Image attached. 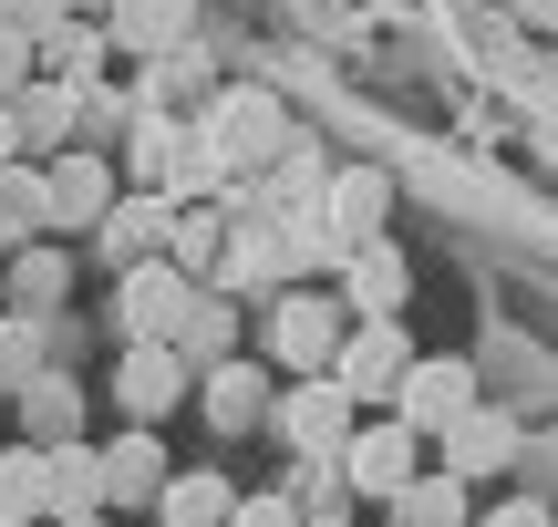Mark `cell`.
<instances>
[{
  "label": "cell",
  "mask_w": 558,
  "mask_h": 527,
  "mask_svg": "<svg viewBox=\"0 0 558 527\" xmlns=\"http://www.w3.org/2000/svg\"><path fill=\"white\" fill-rule=\"evenodd\" d=\"M197 135L218 145L228 176H269L279 145H290V103L259 94V83H228V94H207V124H197Z\"/></svg>",
  "instance_id": "obj_1"
},
{
  "label": "cell",
  "mask_w": 558,
  "mask_h": 527,
  "mask_svg": "<svg viewBox=\"0 0 558 527\" xmlns=\"http://www.w3.org/2000/svg\"><path fill=\"white\" fill-rule=\"evenodd\" d=\"M341 331H352L341 290H279V301H269V352H279L290 372H331Z\"/></svg>",
  "instance_id": "obj_2"
},
{
  "label": "cell",
  "mask_w": 558,
  "mask_h": 527,
  "mask_svg": "<svg viewBox=\"0 0 558 527\" xmlns=\"http://www.w3.org/2000/svg\"><path fill=\"white\" fill-rule=\"evenodd\" d=\"M269 425L290 434L300 455H341V445H352V425H362V404H352V393L331 383V372H300V383L279 393V404H269Z\"/></svg>",
  "instance_id": "obj_3"
},
{
  "label": "cell",
  "mask_w": 558,
  "mask_h": 527,
  "mask_svg": "<svg viewBox=\"0 0 558 527\" xmlns=\"http://www.w3.org/2000/svg\"><path fill=\"white\" fill-rule=\"evenodd\" d=\"M414 476H424V434L403 414L393 425H352V445H341V487L352 497H403Z\"/></svg>",
  "instance_id": "obj_4"
},
{
  "label": "cell",
  "mask_w": 558,
  "mask_h": 527,
  "mask_svg": "<svg viewBox=\"0 0 558 527\" xmlns=\"http://www.w3.org/2000/svg\"><path fill=\"white\" fill-rule=\"evenodd\" d=\"M186 393H197V372H186L177 342H124V363H114V404L135 414V425H166Z\"/></svg>",
  "instance_id": "obj_5"
},
{
  "label": "cell",
  "mask_w": 558,
  "mask_h": 527,
  "mask_svg": "<svg viewBox=\"0 0 558 527\" xmlns=\"http://www.w3.org/2000/svg\"><path fill=\"white\" fill-rule=\"evenodd\" d=\"M465 404H476V363H456V352H424V363H403V383H393V414L414 434H445Z\"/></svg>",
  "instance_id": "obj_6"
},
{
  "label": "cell",
  "mask_w": 558,
  "mask_h": 527,
  "mask_svg": "<svg viewBox=\"0 0 558 527\" xmlns=\"http://www.w3.org/2000/svg\"><path fill=\"white\" fill-rule=\"evenodd\" d=\"M403 321H352L341 331V352H331V383L352 393V404H393V383H403Z\"/></svg>",
  "instance_id": "obj_7"
},
{
  "label": "cell",
  "mask_w": 558,
  "mask_h": 527,
  "mask_svg": "<svg viewBox=\"0 0 558 527\" xmlns=\"http://www.w3.org/2000/svg\"><path fill=\"white\" fill-rule=\"evenodd\" d=\"M435 445H445V476H465V487H476V476H507V466H518V445H527V434H518V414L465 404L456 425L435 434Z\"/></svg>",
  "instance_id": "obj_8"
},
{
  "label": "cell",
  "mask_w": 558,
  "mask_h": 527,
  "mask_svg": "<svg viewBox=\"0 0 558 527\" xmlns=\"http://www.w3.org/2000/svg\"><path fill=\"white\" fill-rule=\"evenodd\" d=\"M186 290H197V280H186V269L177 259H135V269H124V342H177V321H186Z\"/></svg>",
  "instance_id": "obj_9"
},
{
  "label": "cell",
  "mask_w": 558,
  "mask_h": 527,
  "mask_svg": "<svg viewBox=\"0 0 558 527\" xmlns=\"http://www.w3.org/2000/svg\"><path fill=\"white\" fill-rule=\"evenodd\" d=\"M403 290H414V269H403L393 238H362L352 259H341V310H352V321H403Z\"/></svg>",
  "instance_id": "obj_10"
},
{
  "label": "cell",
  "mask_w": 558,
  "mask_h": 527,
  "mask_svg": "<svg viewBox=\"0 0 558 527\" xmlns=\"http://www.w3.org/2000/svg\"><path fill=\"white\" fill-rule=\"evenodd\" d=\"M41 186H52V228H104V207H114V166L94 145H62L41 166Z\"/></svg>",
  "instance_id": "obj_11"
},
{
  "label": "cell",
  "mask_w": 558,
  "mask_h": 527,
  "mask_svg": "<svg viewBox=\"0 0 558 527\" xmlns=\"http://www.w3.org/2000/svg\"><path fill=\"white\" fill-rule=\"evenodd\" d=\"M186 32H197V0H104V41H114V52H135V62L177 52Z\"/></svg>",
  "instance_id": "obj_12"
},
{
  "label": "cell",
  "mask_w": 558,
  "mask_h": 527,
  "mask_svg": "<svg viewBox=\"0 0 558 527\" xmlns=\"http://www.w3.org/2000/svg\"><path fill=\"white\" fill-rule=\"evenodd\" d=\"M94 238H104V259H114V269L166 259V238H177V197H156V186H145V197H114Z\"/></svg>",
  "instance_id": "obj_13"
},
{
  "label": "cell",
  "mask_w": 558,
  "mask_h": 527,
  "mask_svg": "<svg viewBox=\"0 0 558 527\" xmlns=\"http://www.w3.org/2000/svg\"><path fill=\"white\" fill-rule=\"evenodd\" d=\"M11 124H21V145H32V156H62V145H73V124H83V83L32 73V83L11 94Z\"/></svg>",
  "instance_id": "obj_14"
},
{
  "label": "cell",
  "mask_w": 558,
  "mask_h": 527,
  "mask_svg": "<svg viewBox=\"0 0 558 527\" xmlns=\"http://www.w3.org/2000/svg\"><path fill=\"white\" fill-rule=\"evenodd\" d=\"M197 404H207V425H218V434H248V425H269V372L228 352V363L197 372Z\"/></svg>",
  "instance_id": "obj_15"
},
{
  "label": "cell",
  "mask_w": 558,
  "mask_h": 527,
  "mask_svg": "<svg viewBox=\"0 0 558 527\" xmlns=\"http://www.w3.org/2000/svg\"><path fill=\"white\" fill-rule=\"evenodd\" d=\"M320 218L341 228V238H383V218H393V176H383V166H341L331 186H320Z\"/></svg>",
  "instance_id": "obj_16"
},
{
  "label": "cell",
  "mask_w": 558,
  "mask_h": 527,
  "mask_svg": "<svg viewBox=\"0 0 558 527\" xmlns=\"http://www.w3.org/2000/svg\"><path fill=\"white\" fill-rule=\"evenodd\" d=\"M166 445H156V425H135V434H114L104 445V507H156V487H166Z\"/></svg>",
  "instance_id": "obj_17"
},
{
  "label": "cell",
  "mask_w": 558,
  "mask_h": 527,
  "mask_svg": "<svg viewBox=\"0 0 558 527\" xmlns=\"http://www.w3.org/2000/svg\"><path fill=\"white\" fill-rule=\"evenodd\" d=\"M62 301H73V248H62V238H32V248H11V310L52 321Z\"/></svg>",
  "instance_id": "obj_18"
},
{
  "label": "cell",
  "mask_w": 558,
  "mask_h": 527,
  "mask_svg": "<svg viewBox=\"0 0 558 527\" xmlns=\"http://www.w3.org/2000/svg\"><path fill=\"white\" fill-rule=\"evenodd\" d=\"M11 404H21V425H32V445H73L83 434V393H73V372H52V363H41L32 383H11Z\"/></svg>",
  "instance_id": "obj_19"
},
{
  "label": "cell",
  "mask_w": 558,
  "mask_h": 527,
  "mask_svg": "<svg viewBox=\"0 0 558 527\" xmlns=\"http://www.w3.org/2000/svg\"><path fill=\"white\" fill-rule=\"evenodd\" d=\"M177 352H186V372L228 363V352H239V301L197 280V290H186V321H177Z\"/></svg>",
  "instance_id": "obj_20"
},
{
  "label": "cell",
  "mask_w": 558,
  "mask_h": 527,
  "mask_svg": "<svg viewBox=\"0 0 558 527\" xmlns=\"http://www.w3.org/2000/svg\"><path fill=\"white\" fill-rule=\"evenodd\" d=\"M41 228H52V186H41L32 156H11V166H0V259H11V248H32Z\"/></svg>",
  "instance_id": "obj_21"
},
{
  "label": "cell",
  "mask_w": 558,
  "mask_h": 527,
  "mask_svg": "<svg viewBox=\"0 0 558 527\" xmlns=\"http://www.w3.org/2000/svg\"><path fill=\"white\" fill-rule=\"evenodd\" d=\"M52 517V455L41 445H0V527Z\"/></svg>",
  "instance_id": "obj_22"
},
{
  "label": "cell",
  "mask_w": 558,
  "mask_h": 527,
  "mask_svg": "<svg viewBox=\"0 0 558 527\" xmlns=\"http://www.w3.org/2000/svg\"><path fill=\"white\" fill-rule=\"evenodd\" d=\"M41 455H52V527L62 517H94L104 507V455L83 445V434H73V445H41Z\"/></svg>",
  "instance_id": "obj_23"
},
{
  "label": "cell",
  "mask_w": 558,
  "mask_h": 527,
  "mask_svg": "<svg viewBox=\"0 0 558 527\" xmlns=\"http://www.w3.org/2000/svg\"><path fill=\"white\" fill-rule=\"evenodd\" d=\"M228 507H239L228 476H166V487H156V517L166 527H228Z\"/></svg>",
  "instance_id": "obj_24"
},
{
  "label": "cell",
  "mask_w": 558,
  "mask_h": 527,
  "mask_svg": "<svg viewBox=\"0 0 558 527\" xmlns=\"http://www.w3.org/2000/svg\"><path fill=\"white\" fill-rule=\"evenodd\" d=\"M32 52H41V73H62V83H94V62L114 52V41H104V21H83V11H73V21H52V32H41Z\"/></svg>",
  "instance_id": "obj_25"
},
{
  "label": "cell",
  "mask_w": 558,
  "mask_h": 527,
  "mask_svg": "<svg viewBox=\"0 0 558 527\" xmlns=\"http://www.w3.org/2000/svg\"><path fill=\"white\" fill-rule=\"evenodd\" d=\"M393 507V527H456L465 517V476H414L403 497H383Z\"/></svg>",
  "instance_id": "obj_26"
},
{
  "label": "cell",
  "mask_w": 558,
  "mask_h": 527,
  "mask_svg": "<svg viewBox=\"0 0 558 527\" xmlns=\"http://www.w3.org/2000/svg\"><path fill=\"white\" fill-rule=\"evenodd\" d=\"M218 238H228V218H207V207H177V238H166V259H177L186 280H207V269H218Z\"/></svg>",
  "instance_id": "obj_27"
},
{
  "label": "cell",
  "mask_w": 558,
  "mask_h": 527,
  "mask_svg": "<svg viewBox=\"0 0 558 527\" xmlns=\"http://www.w3.org/2000/svg\"><path fill=\"white\" fill-rule=\"evenodd\" d=\"M41 331H52V321H32V310L0 321V383H32V372H41Z\"/></svg>",
  "instance_id": "obj_28"
},
{
  "label": "cell",
  "mask_w": 558,
  "mask_h": 527,
  "mask_svg": "<svg viewBox=\"0 0 558 527\" xmlns=\"http://www.w3.org/2000/svg\"><path fill=\"white\" fill-rule=\"evenodd\" d=\"M41 73V52H32V32H21V21H0V103L21 94V83Z\"/></svg>",
  "instance_id": "obj_29"
},
{
  "label": "cell",
  "mask_w": 558,
  "mask_h": 527,
  "mask_svg": "<svg viewBox=\"0 0 558 527\" xmlns=\"http://www.w3.org/2000/svg\"><path fill=\"white\" fill-rule=\"evenodd\" d=\"M518 476H527V497H548V487H558V434H538V445H518Z\"/></svg>",
  "instance_id": "obj_30"
},
{
  "label": "cell",
  "mask_w": 558,
  "mask_h": 527,
  "mask_svg": "<svg viewBox=\"0 0 558 527\" xmlns=\"http://www.w3.org/2000/svg\"><path fill=\"white\" fill-rule=\"evenodd\" d=\"M228 527H300V507H290V497H239Z\"/></svg>",
  "instance_id": "obj_31"
},
{
  "label": "cell",
  "mask_w": 558,
  "mask_h": 527,
  "mask_svg": "<svg viewBox=\"0 0 558 527\" xmlns=\"http://www.w3.org/2000/svg\"><path fill=\"white\" fill-rule=\"evenodd\" d=\"M486 527H558L548 497H507V507H486Z\"/></svg>",
  "instance_id": "obj_32"
},
{
  "label": "cell",
  "mask_w": 558,
  "mask_h": 527,
  "mask_svg": "<svg viewBox=\"0 0 558 527\" xmlns=\"http://www.w3.org/2000/svg\"><path fill=\"white\" fill-rule=\"evenodd\" d=\"M11 156H32V145H21V124H11V103H0V166Z\"/></svg>",
  "instance_id": "obj_33"
},
{
  "label": "cell",
  "mask_w": 558,
  "mask_h": 527,
  "mask_svg": "<svg viewBox=\"0 0 558 527\" xmlns=\"http://www.w3.org/2000/svg\"><path fill=\"white\" fill-rule=\"evenodd\" d=\"M62 527H104V517H62Z\"/></svg>",
  "instance_id": "obj_34"
},
{
  "label": "cell",
  "mask_w": 558,
  "mask_h": 527,
  "mask_svg": "<svg viewBox=\"0 0 558 527\" xmlns=\"http://www.w3.org/2000/svg\"><path fill=\"white\" fill-rule=\"evenodd\" d=\"M300 527H341V517H300Z\"/></svg>",
  "instance_id": "obj_35"
},
{
  "label": "cell",
  "mask_w": 558,
  "mask_h": 527,
  "mask_svg": "<svg viewBox=\"0 0 558 527\" xmlns=\"http://www.w3.org/2000/svg\"><path fill=\"white\" fill-rule=\"evenodd\" d=\"M73 11H104V0H73Z\"/></svg>",
  "instance_id": "obj_36"
},
{
  "label": "cell",
  "mask_w": 558,
  "mask_h": 527,
  "mask_svg": "<svg viewBox=\"0 0 558 527\" xmlns=\"http://www.w3.org/2000/svg\"><path fill=\"white\" fill-rule=\"evenodd\" d=\"M0 414H11V383H0Z\"/></svg>",
  "instance_id": "obj_37"
},
{
  "label": "cell",
  "mask_w": 558,
  "mask_h": 527,
  "mask_svg": "<svg viewBox=\"0 0 558 527\" xmlns=\"http://www.w3.org/2000/svg\"><path fill=\"white\" fill-rule=\"evenodd\" d=\"M0 11H11V0H0Z\"/></svg>",
  "instance_id": "obj_38"
}]
</instances>
